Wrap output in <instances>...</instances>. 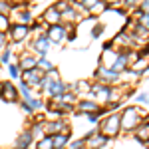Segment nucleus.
Segmentation results:
<instances>
[{"mask_svg": "<svg viewBox=\"0 0 149 149\" xmlns=\"http://www.w3.org/2000/svg\"><path fill=\"white\" fill-rule=\"evenodd\" d=\"M143 119H147V111H145V109H141V107H137V105H127V107H123L121 113H119L121 131L133 133Z\"/></svg>", "mask_w": 149, "mask_h": 149, "instance_id": "nucleus-1", "label": "nucleus"}, {"mask_svg": "<svg viewBox=\"0 0 149 149\" xmlns=\"http://www.w3.org/2000/svg\"><path fill=\"white\" fill-rule=\"evenodd\" d=\"M100 125V133L102 135H105L107 139L111 137H117L119 135V131H121V121H119V113H107L105 117H103L102 121L97 123Z\"/></svg>", "mask_w": 149, "mask_h": 149, "instance_id": "nucleus-2", "label": "nucleus"}, {"mask_svg": "<svg viewBox=\"0 0 149 149\" xmlns=\"http://www.w3.org/2000/svg\"><path fill=\"white\" fill-rule=\"evenodd\" d=\"M109 93H111V86H105V84H100V81H93L92 88H90V100L97 103H103L107 105L109 103Z\"/></svg>", "mask_w": 149, "mask_h": 149, "instance_id": "nucleus-3", "label": "nucleus"}, {"mask_svg": "<svg viewBox=\"0 0 149 149\" xmlns=\"http://www.w3.org/2000/svg\"><path fill=\"white\" fill-rule=\"evenodd\" d=\"M95 81L105 84V86H115V84L121 81V74H117V72L111 70V68L97 66V68H95Z\"/></svg>", "mask_w": 149, "mask_h": 149, "instance_id": "nucleus-4", "label": "nucleus"}, {"mask_svg": "<svg viewBox=\"0 0 149 149\" xmlns=\"http://www.w3.org/2000/svg\"><path fill=\"white\" fill-rule=\"evenodd\" d=\"M52 42H50V38L46 36V32H42V34H38L32 40V44H30V48H32V52L34 54H38V58L40 56H48V52L52 50Z\"/></svg>", "mask_w": 149, "mask_h": 149, "instance_id": "nucleus-5", "label": "nucleus"}, {"mask_svg": "<svg viewBox=\"0 0 149 149\" xmlns=\"http://www.w3.org/2000/svg\"><path fill=\"white\" fill-rule=\"evenodd\" d=\"M58 133L70 135V125L64 119H46L44 121V135H58Z\"/></svg>", "mask_w": 149, "mask_h": 149, "instance_id": "nucleus-6", "label": "nucleus"}, {"mask_svg": "<svg viewBox=\"0 0 149 149\" xmlns=\"http://www.w3.org/2000/svg\"><path fill=\"white\" fill-rule=\"evenodd\" d=\"M30 32H32V26H26V24H12V28L8 30V40L10 42H14V44H18V42H24L28 36H30Z\"/></svg>", "mask_w": 149, "mask_h": 149, "instance_id": "nucleus-7", "label": "nucleus"}, {"mask_svg": "<svg viewBox=\"0 0 149 149\" xmlns=\"http://www.w3.org/2000/svg\"><path fill=\"white\" fill-rule=\"evenodd\" d=\"M46 36L50 38L52 44H62L64 40H68V26L66 24H56V26H48Z\"/></svg>", "mask_w": 149, "mask_h": 149, "instance_id": "nucleus-8", "label": "nucleus"}, {"mask_svg": "<svg viewBox=\"0 0 149 149\" xmlns=\"http://www.w3.org/2000/svg\"><path fill=\"white\" fill-rule=\"evenodd\" d=\"M0 100L8 103H14L20 100V92L12 81H0Z\"/></svg>", "mask_w": 149, "mask_h": 149, "instance_id": "nucleus-9", "label": "nucleus"}, {"mask_svg": "<svg viewBox=\"0 0 149 149\" xmlns=\"http://www.w3.org/2000/svg\"><path fill=\"white\" fill-rule=\"evenodd\" d=\"M42 78H44V72L42 70H28V72H22V76H20V80L32 90V88H40V84H42Z\"/></svg>", "mask_w": 149, "mask_h": 149, "instance_id": "nucleus-10", "label": "nucleus"}, {"mask_svg": "<svg viewBox=\"0 0 149 149\" xmlns=\"http://www.w3.org/2000/svg\"><path fill=\"white\" fill-rule=\"evenodd\" d=\"M84 141H86V147L88 149H102V147L107 145V137L102 135L97 129H92V131L84 137Z\"/></svg>", "mask_w": 149, "mask_h": 149, "instance_id": "nucleus-11", "label": "nucleus"}, {"mask_svg": "<svg viewBox=\"0 0 149 149\" xmlns=\"http://www.w3.org/2000/svg\"><path fill=\"white\" fill-rule=\"evenodd\" d=\"M97 103L93 102V100H90V97H80L78 102H76V111L80 115H88V113H95L97 111Z\"/></svg>", "mask_w": 149, "mask_h": 149, "instance_id": "nucleus-12", "label": "nucleus"}, {"mask_svg": "<svg viewBox=\"0 0 149 149\" xmlns=\"http://www.w3.org/2000/svg\"><path fill=\"white\" fill-rule=\"evenodd\" d=\"M16 64L20 66L22 72H28V70H34L36 66H38V58H36L32 52H24V54H20V58H18Z\"/></svg>", "mask_w": 149, "mask_h": 149, "instance_id": "nucleus-13", "label": "nucleus"}, {"mask_svg": "<svg viewBox=\"0 0 149 149\" xmlns=\"http://www.w3.org/2000/svg\"><path fill=\"white\" fill-rule=\"evenodd\" d=\"M127 52H129V50H119V52H117V58H115L113 66H111V70H115L117 74H123V72L129 70V58H127Z\"/></svg>", "mask_w": 149, "mask_h": 149, "instance_id": "nucleus-14", "label": "nucleus"}, {"mask_svg": "<svg viewBox=\"0 0 149 149\" xmlns=\"http://www.w3.org/2000/svg\"><path fill=\"white\" fill-rule=\"evenodd\" d=\"M42 22L46 26H56V24H62V14L54 8V6H48L44 14H42Z\"/></svg>", "mask_w": 149, "mask_h": 149, "instance_id": "nucleus-15", "label": "nucleus"}, {"mask_svg": "<svg viewBox=\"0 0 149 149\" xmlns=\"http://www.w3.org/2000/svg\"><path fill=\"white\" fill-rule=\"evenodd\" d=\"M32 141H34L32 131H30V129H24L22 133L16 137V141H14V147H12V149H28L30 145H32Z\"/></svg>", "mask_w": 149, "mask_h": 149, "instance_id": "nucleus-16", "label": "nucleus"}, {"mask_svg": "<svg viewBox=\"0 0 149 149\" xmlns=\"http://www.w3.org/2000/svg\"><path fill=\"white\" fill-rule=\"evenodd\" d=\"M117 52H119V50H113V48L103 50L102 56H100V66H103V68H111L113 62H115V58H117Z\"/></svg>", "mask_w": 149, "mask_h": 149, "instance_id": "nucleus-17", "label": "nucleus"}, {"mask_svg": "<svg viewBox=\"0 0 149 149\" xmlns=\"http://www.w3.org/2000/svg\"><path fill=\"white\" fill-rule=\"evenodd\" d=\"M90 88H92V84H90L88 80H80V81H74V84H68V90H72L74 95L90 93Z\"/></svg>", "mask_w": 149, "mask_h": 149, "instance_id": "nucleus-18", "label": "nucleus"}, {"mask_svg": "<svg viewBox=\"0 0 149 149\" xmlns=\"http://www.w3.org/2000/svg\"><path fill=\"white\" fill-rule=\"evenodd\" d=\"M133 133H135V137H137L139 141H147V139H149V119L141 121Z\"/></svg>", "mask_w": 149, "mask_h": 149, "instance_id": "nucleus-19", "label": "nucleus"}, {"mask_svg": "<svg viewBox=\"0 0 149 149\" xmlns=\"http://www.w3.org/2000/svg\"><path fill=\"white\" fill-rule=\"evenodd\" d=\"M52 141H54V149H66L70 143V135L58 133V135H52Z\"/></svg>", "mask_w": 149, "mask_h": 149, "instance_id": "nucleus-20", "label": "nucleus"}, {"mask_svg": "<svg viewBox=\"0 0 149 149\" xmlns=\"http://www.w3.org/2000/svg\"><path fill=\"white\" fill-rule=\"evenodd\" d=\"M36 68L42 70L44 74H48V72L56 70V66H54V62H52V60H48L46 56H40V58H38V66H36Z\"/></svg>", "mask_w": 149, "mask_h": 149, "instance_id": "nucleus-21", "label": "nucleus"}, {"mask_svg": "<svg viewBox=\"0 0 149 149\" xmlns=\"http://www.w3.org/2000/svg\"><path fill=\"white\" fill-rule=\"evenodd\" d=\"M18 92H20V97H22V102H30L34 95H32V90L24 84L22 80H20V84H18Z\"/></svg>", "mask_w": 149, "mask_h": 149, "instance_id": "nucleus-22", "label": "nucleus"}, {"mask_svg": "<svg viewBox=\"0 0 149 149\" xmlns=\"http://www.w3.org/2000/svg\"><path fill=\"white\" fill-rule=\"evenodd\" d=\"M36 149H54L52 135H44L42 139H38V141H36Z\"/></svg>", "mask_w": 149, "mask_h": 149, "instance_id": "nucleus-23", "label": "nucleus"}, {"mask_svg": "<svg viewBox=\"0 0 149 149\" xmlns=\"http://www.w3.org/2000/svg\"><path fill=\"white\" fill-rule=\"evenodd\" d=\"M10 28H12L10 16H2V14H0V32H2V34H8Z\"/></svg>", "mask_w": 149, "mask_h": 149, "instance_id": "nucleus-24", "label": "nucleus"}, {"mask_svg": "<svg viewBox=\"0 0 149 149\" xmlns=\"http://www.w3.org/2000/svg\"><path fill=\"white\" fill-rule=\"evenodd\" d=\"M135 22L141 24V26H147V28H149V14H147V12L137 10V12H135Z\"/></svg>", "mask_w": 149, "mask_h": 149, "instance_id": "nucleus-25", "label": "nucleus"}, {"mask_svg": "<svg viewBox=\"0 0 149 149\" xmlns=\"http://www.w3.org/2000/svg\"><path fill=\"white\" fill-rule=\"evenodd\" d=\"M0 64H4V66L12 64V48L10 46H6V50L0 54Z\"/></svg>", "mask_w": 149, "mask_h": 149, "instance_id": "nucleus-26", "label": "nucleus"}, {"mask_svg": "<svg viewBox=\"0 0 149 149\" xmlns=\"http://www.w3.org/2000/svg\"><path fill=\"white\" fill-rule=\"evenodd\" d=\"M32 135H34V139H42L44 137V123H32Z\"/></svg>", "mask_w": 149, "mask_h": 149, "instance_id": "nucleus-27", "label": "nucleus"}, {"mask_svg": "<svg viewBox=\"0 0 149 149\" xmlns=\"http://www.w3.org/2000/svg\"><path fill=\"white\" fill-rule=\"evenodd\" d=\"M8 72H10V76L14 78V80H20V76H22V70H20V66L18 64H8Z\"/></svg>", "mask_w": 149, "mask_h": 149, "instance_id": "nucleus-28", "label": "nucleus"}, {"mask_svg": "<svg viewBox=\"0 0 149 149\" xmlns=\"http://www.w3.org/2000/svg\"><path fill=\"white\" fill-rule=\"evenodd\" d=\"M105 10H107L105 2H103V0H100V2H97V4H95V6L92 8V10H90V14H92V16H95V14H103Z\"/></svg>", "mask_w": 149, "mask_h": 149, "instance_id": "nucleus-29", "label": "nucleus"}, {"mask_svg": "<svg viewBox=\"0 0 149 149\" xmlns=\"http://www.w3.org/2000/svg\"><path fill=\"white\" fill-rule=\"evenodd\" d=\"M52 6H54V8H56L60 14H64V12L70 8V2H68V0H58L56 4H52Z\"/></svg>", "mask_w": 149, "mask_h": 149, "instance_id": "nucleus-30", "label": "nucleus"}, {"mask_svg": "<svg viewBox=\"0 0 149 149\" xmlns=\"http://www.w3.org/2000/svg\"><path fill=\"white\" fill-rule=\"evenodd\" d=\"M10 12H12V4L6 2V0H0V14L2 16H8Z\"/></svg>", "mask_w": 149, "mask_h": 149, "instance_id": "nucleus-31", "label": "nucleus"}, {"mask_svg": "<svg viewBox=\"0 0 149 149\" xmlns=\"http://www.w3.org/2000/svg\"><path fill=\"white\" fill-rule=\"evenodd\" d=\"M97 2H100V0H81V4H80V8L81 10H92L93 6H95V4H97Z\"/></svg>", "mask_w": 149, "mask_h": 149, "instance_id": "nucleus-32", "label": "nucleus"}, {"mask_svg": "<svg viewBox=\"0 0 149 149\" xmlns=\"http://www.w3.org/2000/svg\"><path fill=\"white\" fill-rule=\"evenodd\" d=\"M135 100H137V103H143V105H145V103L149 102V93L147 92H141V93L135 95Z\"/></svg>", "mask_w": 149, "mask_h": 149, "instance_id": "nucleus-33", "label": "nucleus"}, {"mask_svg": "<svg viewBox=\"0 0 149 149\" xmlns=\"http://www.w3.org/2000/svg\"><path fill=\"white\" fill-rule=\"evenodd\" d=\"M6 46H8V36L0 32V54H2V52L6 50Z\"/></svg>", "mask_w": 149, "mask_h": 149, "instance_id": "nucleus-34", "label": "nucleus"}, {"mask_svg": "<svg viewBox=\"0 0 149 149\" xmlns=\"http://www.w3.org/2000/svg\"><path fill=\"white\" fill-rule=\"evenodd\" d=\"M105 2V6L107 8H117V6H121L123 4V0H103Z\"/></svg>", "mask_w": 149, "mask_h": 149, "instance_id": "nucleus-35", "label": "nucleus"}, {"mask_svg": "<svg viewBox=\"0 0 149 149\" xmlns=\"http://www.w3.org/2000/svg\"><path fill=\"white\" fill-rule=\"evenodd\" d=\"M102 32H103V26H102V24H95V26L92 28V36H93V38L102 36Z\"/></svg>", "mask_w": 149, "mask_h": 149, "instance_id": "nucleus-36", "label": "nucleus"}, {"mask_svg": "<svg viewBox=\"0 0 149 149\" xmlns=\"http://www.w3.org/2000/svg\"><path fill=\"white\" fill-rule=\"evenodd\" d=\"M139 10L149 14V0H139Z\"/></svg>", "mask_w": 149, "mask_h": 149, "instance_id": "nucleus-37", "label": "nucleus"}, {"mask_svg": "<svg viewBox=\"0 0 149 149\" xmlns=\"http://www.w3.org/2000/svg\"><path fill=\"white\" fill-rule=\"evenodd\" d=\"M86 117H88V121H92V123H100V115L97 113H88Z\"/></svg>", "mask_w": 149, "mask_h": 149, "instance_id": "nucleus-38", "label": "nucleus"}, {"mask_svg": "<svg viewBox=\"0 0 149 149\" xmlns=\"http://www.w3.org/2000/svg\"><path fill=\"white\" fill-rule=\"evenodd\" d=\"M135 4H139V0H123V6L125 8H133Z\"/></svg>", "mask_w": 149, "mask_h": 149, "instance_id": "nucleus-39", "label": "nucleus"}, {"mask_svg": "<svg viewBox=\"0 0 149 149\" xmlns=\"http://www.w3.org/2000/svg\"><path fill=\"white\" fill-rule=\"evenodd\" d=\"M143 145H145V149H149V139H147V141H143Z\"/></svg>", "mask_w": 149, "mask_h": 149, "instance_id": "nucleus-40", "label": "nucleus"}, {"mask_svg": "<svg viewBox=\"0 0 149 149\" xmlns=\"http://www.w3.org/2000/svg\"><path fill=\"white\" fill-rule=\"evenodd\" d=\"M147 103H149V102H147Z\"/></svg>", "mask_w": 149, "mask_h": 149, "instance_id": "nucleus-41", "label": "nucleus"}]
</instances>
